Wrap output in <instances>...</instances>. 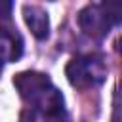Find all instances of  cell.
Listing matches in <instances>:
<instances>
[{"mask_svg": "<svg viewBox=\"0 0 122 122\" xmlns=\"http://www.w3.org/2000/svg\"><path fill=\"white\" fill-rule=\"evenodd\" d=\"M118 111H120V105H118V93L114 92V101H112V122H120V118H118Z\"/></svg>", "mask_w": 122, "mask_h": 122, "instance_id": "7", "label": "cell"}, {"mask_svg": "<svg viewBox=\"0 0 122 122\" xmlns=\"http://www.w3.org/2000/svg\"><path fill=\"white\" fill-rule=\"evenodd\" d=\"M122 19L120 2H103L88 4L78 11V27L84 34L92 38H105L114 25Z\"/></svg>", "mask_w": 122, "mask_h": 122, "instance_id": "2", "label": "cell"}, {"mask_svg": "<svg viewBox=\"0 0 122 122\" xmlns=\"http://www.w3.org/2000/svg\"><path fill=\"white\" fill-rule=\"evenodd\" d=\"M23 19L36 40H46L50 36V15L44 8L34 6V4H25Z\"/></svg>", "mask_w": 122, "mask_h": 122, "instance_id": "5", "label": "cell"}, {"mask_svg": "<svg viewBox=\"0 0 122 122\" xmlns=\"http://www.w3.org/2000/svg\"><path fill=\"white\" fill-rule=\"evenodd\" d=\"M23 55V38L11 17H0V69Z\"/></svg>", "mask_w": 122, "mask_h": 122, "instance_id": "4", "label": "cell"}, {"mask_svg": "<svg viewBox=\"0 0 122 122\" xmlns=\"http://www.w3.org/2000/svg\"><path fill=\"white\" fill-rule=\"evenodd\" d=\"M13 86L19 95L38 111L40 116L59 118L65 112V99L48 78V74L36 71H23L13 76Z\"/></svg>", "mask_w": 122, "mask_h": 122, "instance_id": "1", "label": "cell"}, {"mask_svg": "<svg viewBox=\"0 0 122 122\" xmlns=\"http://www.w3.org/2000/svg\"><path fill=\"white\" fill-rule=\"evenodd\" d=\"M13 4L10 0H0V17H11Z\"/></svg>", "mask_w": 122, "mask_h": 122, "instance_id": "6", "label": "cell"}, {"mask_svg": "<svg viewBox=\"0 0 122 122\" xmlns=\"http://www.w3.org/2000/svg\"><path fill=\"white\" fill-rule=\"evenodd\" d=\"M65 76L71 86L78 90H88L101 86L107 78V65L103 57L88 53V55H76L72 57L65 67Z\"/></svg>", "mask_w": 122, "mask_h": 122, "instance_id": "3", "label": "cell"}]
</instances>
